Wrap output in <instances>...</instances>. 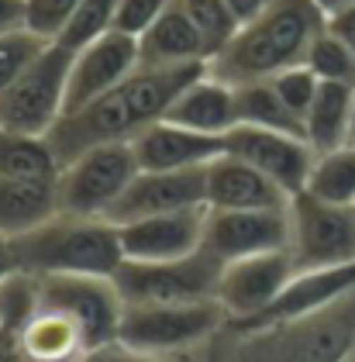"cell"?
<instances>
[{
	"label": "cell",
	"mask_w": 355,
	"mask_h": 362,
	"mask_svg": "<svg viewBox=\"0 0 355 362\" xmlns=\"http://www.w3.org/2000/svg\"><path fill=\"white\" fill-rule=\"evenodd\" d=\"M169 4L173 0H121L117 4V18H114V31L141 38L145 31L163 18V11Z\"/></svg>",
	"instance_id": "cell-32"
},
{
	"label": "cell",
	"mask_w": 355,
	"mask_h": 362,
	"mask_svg": "<svg viewBox=\"0 0 355 362\" xmlns=\"http://www.w3.org/2000/svg\"><path fill=\"white\" fill-rule=\"evenodd\" d=\"M135 176L138 159L132 141L86 148L76 159L62 163L59 176H55L59 211L83 214V218H107Z\"/></svg>",
	"instance_id": "cell-4"
},
{
	"label": "cell",
	"mask_w": 355,
	"mask_h": 362,
	"mask_svg": "<svg viewBox=\"0 0 355 362\" xmlns=\"http://www.w3.org/2000/svg\"><path fill=\"white\" fill-rule=\"evenodd\" d=\"M59 169H62V163H59L49 139L0 128V176H7V180H55Z\"/></svg>",
	"instance_id": "cell-23"
},
{
	"label": "cell",
	"mask_w": 355,
	"mask_h": 362,
	"mask_svg": "<svg viewBox=\"0 0 355 362\" xmlns=\"http://www.w3.org/2000/svg\"><path fill=\"white\" fill-rule=\"evenodd\" d=\"M14 269L28 276H114L124 262L117 224L107 218H83L59 211L45 224L11 238Z\"/></svg>",
	"instance_id": "cell-3"
},
{
	"label": "cell",
	"mask_w": 355,
	"mask_h": 362,
	"mask_svg": "<svg viewBox=\"0 0 355 362\" xmlns=\"http://www.w3.org/2000/svg\"><path fill=\"white\" fill-rule=\"evenodd\" d=\"M325 14H338V11H345V7H355V0H314Z\"/></svg>",
	"instance_id": "cell-38"
},
{
	"label": "cell",
	"mask_w": 355,
	"mask_h": 362,
	"mask_svg": "<svg viewBox=\"0 0 355 362\" xmlns=\"http://www.w3.org/2000/svg\"><path fill=\"white\" fill-rule=\"evenodd\" d=\"M290 255L297 273L355 262V207L310 194L290 197Z\"/></svg>",
	"instance_id": "cell-8"
},
{
	"label": "cell",
	"mask_w": 355,
	"mask_h": 362,
	"mask_svg": "<svg viewBox=\"0 0 355 362\" xmlns=\"http://www.w3.org/2000/svg\"><path fill=\"white\" fill-rule=\"evenodd\" d=\"M180 4H183V11L190 14V21L197 25L200 38L207 42L211 59L218 56L221 49L238 35V28H242L235 11L228 7V0H180Z\"/></svg>",
	"instance_id": "cell-27"
},
{
	"label": "cell",
	"mask_w": 355,
	"mask_h": 362,
	"mask_svg": "<svg viewBox=\"0 0 355 362\" xmlns=\"http://www.w3.org/2000/svg\"><path fill=\"white\" fill-rule=\"evenodd\" d=\"M293 279H297V262H293L290 249L231 259L221 266L214 300L228 314V321L259 325L283 300V293L290 290Z\"/></svg>",
	"instance_id": "cell-9"
},
{
	"label": "cell",
	"mask_w": 355,
	"mask_h": 362,
	"mask_svg": "<svg viewBox=\"0 0 355 362\" xmlns=\"http://www.w3.org/2000/svg\"><path fill=\"white\" fill-rule=\"evenodd\" d=\"M69 69L73 52L52 42L25 76H18L0 93V128L49 139V132L66 117Z\"/></svg>",
	"instance_id": "cell-6"
},
{
	"label": "cell",
	"mask_w": 355,
	"mask_h": 362,
	"mask_svg": "<svg viewBox=\"0 0 355 362\" xmlns=\"http://www.w3.org/2000/svg\"><path fill=\"white\" fill-rule=\"evenodd\" d=\"M117 4L121 0H83L55 42L62 49H69V52H80L90 42L110 35L114 31V18H117Z\"/></svg>",
	"instance_id": "cell-26"
},
{
	"label": "cell",
	"mask_w": 355,
	"mask_h": 362,
	"mask_svg": "<svg viewBox=\"0 0 355 362\" xmlns=\"http://www.w3.org/2000/svg\"><path fill=\"white\" fill-rule=\"evenodd\" d=\"M52 42L35 35L31 28H14L0 35V93L14 83L18 76H25L28 69L42 59V52Z\"/></svg>",
	"instance_id": "cell-28"
},
{
	"label": "cell",
	"mask_w": 355,
	"mask_h": 362,
	"mask_svg": "<svg viewBox=\"0 0 355 362\" xmlns=\"http://www.w3.org/2000/svg\"><path fill=\"white\" fill-rule=\"evenodd\" d=\"M165 121L193 128L200 135H218L224 139L231 128H238V97L235 86L218 80L211 69H204L197 80L180 90L173 107L165 111Z\"/></svg>",
	"instance_id": "cell-18"
},
{
	"label": "cell",
	"mask_w": 355,
	"mask_h": 362,
	"mask_svg": "<svg viewBox=\"0 0 355 362\" xmlns=\"http://www.w3.org/2000/svg\"><path fill=\"white\" fill-rule=\"evenodd\" d=\"M303 194L318 197V200H328V204L355 207V145L318 152Z\"/></svg>",
	"instance_id": "cell-24"
},
{
	"label": "cell",
	"mask_w": 355,
	"mask_h": 362,
	"mask_svg": "<svg viewBox=\"0 0 355 362\" xmlns=\"http://www.w3.org/2000/svg\"><path fill=\"white\" fill-rule=\"evenodd\" d=\"M138 169H156V173H173V169H204L218 156H224V139L218 135H200L193 128L173 124V121H156L149 124L135 141Z\"/></svg>",
	"instance_id": "cell-16"
},
{
	"label": "cell",
	"mask_w": 355,
	"mask_h": 362,
	"mask_svg": "<svg viewBox=\"0 0 355 362\" xmlns=\"http://www.w3.org/2000/svg\"><path fill=\"white\" fill-rule=\"evenodd\" d=\"M25 28V0H0V35Z\"/></svg>",
	"instance_id": "cell-36"
},
{
	"label": "cell",
	"mask_w": 355,
	"mask_h": 362,
	"mask_svg": "<svg viewBox=\"0 0 355 362\" xmlns=\"http://www.w3.org/2000/svg\"><path fill=\"white\" fill-rule=\"evenodd\" d=\"M276 0H228V7L235 11V18H238V25H248V21H255L259 14H266L269 7H273Z\"/></svg>",
	"instance_id": "cell-35"
},
{
	"label": "cell",
	"mask_w": 355,
	"mask_h": 362,
	"mask_svg": "<svg viewBox=\"0 0 355 362\" xmlns=\"http://www.w3.org/2000/svg\"><path fill=\"white\" fill-rule=\"evenodd\" d=\"M21 349L31 362H80L86 356V341L76 321L42 300L21 321Z\"/></svg>",
	"instance_id": "cell-20"
},
{
	"label": "cell",
	"mask_w": 355,
	"mask_h": 362,
	"mask_svg": "<svg viewBox=\"0 0 355 362\" xmlns=\"http://www.w3.org/2000/svg\"><path fill=\"white\" fill-rule=\"evenodd\" d=\"M290 194H283L266 173L224 152L207 166V207L211 211H276L286 207Z\"/></svg>",
	"instance_id": "cell-17"
},
{
	"label": "cell",
	"mask_w": 355,
	"mask_h": 362,
	"mask_svg": "<svg viewBox=\"0 0 355 362\" xmlns=\"http://www.w3.org/2000/svg\"><path fill=\"white\" fill-rule=\"evenodd\" d=\"M325 28L328 14L314 0H276L266 14L238 28L207 69L231 86L273 80L283 69L303 66Z\"/></svg>",
	"instance_id": "cell-2"
},
{
	"label": "cell",
	"mask_w": 355,
	"mask_h": 362,
	"mask_svg": "<svg viewBox=\"0 0 355 362\" xmlns=\"http://www.w3.org/2000/svg\"><path fill=\"white\" fill-rule=\"evenodd\" d=\"M138 66H141V59H138V38L121 35V31H110L104 38L90 42L86 49L73 52L66 114L80 111L90 100H97V97H104L117 83H124Z\"/></svg>",
	"instance_id": "cell-14"
},
{
	"label": "cell",
	"mask_w": 355,
	"mask_h": 362,
	"mask_svg": "<svg viewBox=\"0 0 355 362\" xmlns=\"http://www.w3.org/2000/svg\"><path fill=\"white\" fill-rule=\"evenodd\" d=\"M286 207H276V211H211L207 207L204 249L214 259H221V266L231 259H245V255L286 252L290 249V211Z\"/></svg>",
	"instance_id": "cell-12"
},
{
	"label": "cell",
	"mask_w": 355,
	"mask_h": 362,
	"mask_svg": "<svg viewBox=\"0 0 355 362\" xmlns=\"http://www.w3.org/2000/svg\"><path fill=\"white\" fill-rule=\"evenodd\" d=\"M138 59L145 69H176V66H207L211 52L200 38L190 14L180 0H173L163 18L138 38Z\"/></svg>",
	"instance_id": "cell-19"
},
{
	"label": "cell",
	"mask_w": 355,
	"mask_h": 362,
	"mask_svg": "<svg viewBox=\"0 0 355 362\" xmlns=\"http://www.w3.org/2000/svg\"><path fill=\"white\" fill-rule=\"evenodd\" d=\"M224 152L245 159L259 173H266L283 194L297 197L307 190V176L318 159L310 141L293 132H273V128H252L238 124L224 135Z\"/></svg>",
	"instance_id": "cell-11"
},
{
	"label": "cell",
	"mask_w": 355,
	"mask_h": 362,
	"mask_svg": "<svg viewBox=\"0 0 355 362\" xmlns=\"http://www.w3.org/2000/svg\"><path fill=\"white\" fill-rule=\"evenodd\" d=\"M18 269H14V249H11V238H4L0 235V283L7 276H14Z\"/></svg>",
	"instance_id": "cell-37"
},
{
	"label": "cell",
	"mask_w": 355,
	"mask_h": 362,
	"mask_svg": "<svg viewBox=\"0 0 355 362\" xmlns=\"http://www.w3.org/2000/svg\"><path fill=\"white\" fill-rule=\"evenodd\" d=\"M228 321L218 300H190V304H124L117 341L145 356H176L207 341Z\"/></svg>",
	"instance_id": "cell-5"
},
{
	"label": "cell",
	"mask_w": 355,
	"mask_h": 362,
	"mask_svg": "<svg viewBox=\"0 0 355 362\" xmlns=\"http://www.w3.org/2000/svg\"><path fill=\"white\" fill-rule=\"evenodd\" d=\"M269 83L276 86L279 100L297 114L301 121H303V114L310 111V104H314L318 90H321V80L310 73V66H307V62H303V66H293V69H283V73L273 76Z\"/></svg>",
	"instance_id": "cell-30"
},
{
	"label": "cell",
	"mask_w": 355,
	"mask_h": 362,
	"mask_svg": "<svg viewBox=\"0 0 355 362\" xmlns=\"http://www.w3.org/2000/svg\"><path fill=\"white\" fill-rule=\"evenodd\" d=\"M338 362H355V345H352V349H349V352H345V356H342Z\"/></svg>",
	"instance_id": "cell-39"
},
{
	"label": "cell",
	"mask_w": 355,
	"mask_h": 362,
	"mask_svg": "<svg viewBox=\"0 0 355 362\" xmlns=\"http://www.w3.org/2000/svg\"><path fill=\"white\" fill-rule=\"evenodd\" d=\"M83 0H25V28L55 42Z\"/></svg>",
	"instance_id": "cell-31"
},
{
	"label": "cell",
	"mask_w": 355,
	"mask_h": 362,
	"mask_svg": "<svg viewBox=\"0 0 355 362\" xmlns=\"http://www.w3.org/2000/svg\"><path fill=\"white\" fill-rule=\"evenodd\" d=\"M207 66H176V69H145L138 66L135 73L107 90L104 97L90 100L80 111H69L52 132V141L59 163L76 159L86 148L97 145H114V141H135L149 124L163 121L180 90L197 80Z\"/></svg>",
	"instance_id": "cell-1"
},
{
	"label": "cell",
	"mask_w": 355,
	"mask_h": 362,
	"mask_svg": "<svg viewBox=\"0 0 355 362\" xmlns=\"http://www.w3.org/2000/svg\"><path fill=\"white\" fill-rule=\"evenodd\" d=\"M207 207V166L204 169H138V176L128 183V190L114 204L107 221L128 224L138 218H156V214H176Z\"/></svg>",
	"instance_id": "cell-13"
},
{
	"label": "cell",
	"mask_w": 355,
	"mask_h": 362,
	"mask_svg": "<svg viewBox=\"0 0 355 362\" xmlns=\"http://www.w3.org/2000/svg\"><path fill=\"white\" fill-rule=\"evenodd\" d=\"M80 362H169L163 356H145L138 349H128L121 341H110V345H100V349H90Z\"/></svg>",
	"instance_id": "cell-33"
},
{
	"label": "cell",
	"mask_w": 355,
	"mask_h": 362,
	"mask_svg": "<svg viewBox=\"0 0 355 362\" xmlns=\"http://www.w3.org/2000/svg\"><path fill=\"white\" fill-rule=\"evenodd\" d=\"M352 111L355 86L321 83L310 111L303 114V139L314 152H331L342 145H352Z\"/></svg>",
	"instance_id": "cell-22"
},
{
	"label": "cell",
	"mask_w": 355,
	"mask_h": 362,
	"mask_svg": "<svg viewBox=\"0 0 355 362\" xmlns=\"http://www.w3.org/2000/svg\"><path fill=\"white\" fill-rule=\"evenodd\" d=\"M352 145H355V111H352Z\"/></svg>",
	"instance_id": "cell-40"
},
{
	"label": "cell",
	"mask_w": 355,
	"mask_h": 362,
	"mask_svg": "<svg viewBox=\"0 0 355 362\" xmlns=\"http://www.w3.org/2000/svg\"><path fill=\"white\" fill-rule=\"evenodd\" d=\"M235 97H238V124L303 135V121L279 100V93H276V86L269 80L235 86Z\"/></svg>",
	"instance_id": "cell-25"
},
{
	"label": "cell",
	"mask_w": 355,
	"mask_h": 362,
	"mask_svg": "<svg viewBox=\"0 0 355 362\" xmlns=\"http://www.w3.org/2000/svg\"><path fill=\"white\" fill-rule=\"evenodd\" d=\"M59 214L55 180H7L0 176V235L21 238Z\"/></svg>",
	"instance_id": "cell-21"
},
{
	"label": "cell",
	"mask_w": 355,
	"mask_h": 362,
	"mask_svg": "<svg viewBox=\"0 0 355 362\" xmlns=\"http://www.w3.org/2000/svg\"><path fill=\"white\" fill-rule=\"evenodd\" d=\"M38 279V300L45 307L62 310L69 321H76L83 332L86 352L117 341V328L124 317V297L117 290L114 276H35Z\"/></svg>",
	"instance_id": "cell-10"
},
{
	"label": "cell",
	"mask_w": 355,
	"mask_h": 362,
	"mask_svg": "<svg viewBox=\"0 0 355 362\" xmlns=\"http://www.w3.org/2000/svg\"><path fill=\"white\" fill-rule=\"evenodd\" d=\"M310 73L321 80V83H342V86H355V52L328 28L318 35V42L310 45V56H307Z\"/></svg>",
	"instance_id": "cell-29"
},
{
	"label": "cell",
	"mask_w": 355,
	"mask_h": 362,
	"mask_svg": "<svg viewBox=\"0 0 355 362\" xmlns=\"http://www.w3.org/2000/svg\"><path fill=\"white\" fill-rule=\"evenodd\" d=\"M221 276V259L207 249L163 259V262H132L124 259L114 273V283L124 304H190V300H214Z\"/></svg>",
	"instance_id": "cell-7"
},
{
	"label": "cell",
	"mask_w": 355,
	"mask_h": 362,
	"mask_svg": "<svg viewBox=\"0 0 355 362\" xmlns=\"http://www.w3.org/2000/svg\"><path fill=\"white\" fill-rule=\"evenodd\" d=\"M204 228H207V207H193V211L117 224V235H121L124 259L163 262V259H183L204 249Z\"/></svg>",
	"instance_id": "cell-15"
},
{
	"label": "cell",
	"mask_w": 355,
	"mask_h": 362,
	"mask_svg": "<svg viewBox=\"0 0 355 362\" xmlns=\"http://www.w3.org/2000/svg\"><path fill=\"white\" fill-rule=\"evenodd\" d=\"M328 31L338 35L355 52V7H345V11H338V14H328Z\"/></svg>",
	"instance_id": "cell-34"
}]
</instances>
